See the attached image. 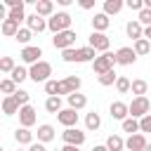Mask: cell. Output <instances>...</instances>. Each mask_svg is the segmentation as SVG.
Returning <instances> with one entry per match:
<instances>
[{
  "mask_svg": "<svg viewBox=\"0 0 151 151\" xmlns=\"http://www.w3.org/2000/svg\"><path fill=\"white\" fill-rule=\"evenodd\" d=\"M19 123H21V127H31V125H35V109H33L31 104L21 106V111H19Z\"/></svg>",
  "mask_w": 151,
  "mask_h": 151,
  "instance_id": "obj_12",
  "label": "cell"
},
{
  "mask_svg": "<svg viewBox=\"0 0 151 151\" xmlns=\"http://www.w3.org/2000/svg\"><path fill=\"white\" fill-rule=\"evenodd\" d=\"M21 111V106H19V101L14 99V97H5L2 99V113L5 116H14V113H19Z\"/></svg>",
  "mask_w": 151,
  "mask_h": 151,
  "instance_id": "obj_20",
  "label": "cell"
},
{
  "mask_svg": "<svg viewBox=\"0 0 151 151\" xmlns=\"http://www.w3.org/2000/svg\"><path fill=\"white\" fill-rule=\"evenodd\" d=\"M61 83L66 85L68 94H73V92H78V90H80V78H78V76H66V78H64Z\"/></svg>",
  "mask_w": 151,
  "mask_h": 151,
  "instance_id": "obj_29",
  "label": "cell"
},
{
  "mask_svg": "<svg viewBox=\"0 0 151 151\" xmlns=\"http://www.w3.org/2000/svg\"><path fill=\"white\" fill-rule=\"evenodd\" d=\"M0 90L5 92V97H12V94H17V83L12 80V78H5V80H0Z\"/></svg>",
  "mask_w": 151,
  "mask_h": 151,
  "instance_id": "obj_30",
  "label": "cell"
},
{
  "mask_svg": "<svg viewBox=\"0 0 151 151\" xmlns=\"http://www.w3.org/2000/svg\"><path fill=\"white\" fill-rule=\"evenodd\" d=\"M19 57H21V61H24V64H31V66H33V64L42 61V59H40V57H42V50H40V47L28 45V47H24V50H21V54H19Z\"/></svg>",
  "mask_w": 151,
  "mask_h": 151,
  "instance_id": "obj_8",
  "label": "cell"
},
{
  "mask_svg": "<svg viewBox=\"0 0 151 151\" xmlns=\"http://www.w3.org/2000/svg\"><path fill=\"white\" fill-rule=\"evenodd\" d=\"M26 78H28V71H26L24 66H17V68L12 71V80H14L17 85H19V83H24Z\"/></svg>",
  "mask_w": 151,
  "mask_h": 151,
  "instance_id": "obj_37",
  "label": "cell"
},
{
  "mask_svg": "<svg viewBox=\"0 0 151 151\" xmlns=\"http://www.w3.org/2000/svg\"><path fill=\"white\" fill-rule=\"evenodd\" d=\"M14 68H17V64H14L12 57H2V59H0V71H2V73H9V76H12Z\"/></svg>",
  "mask_w": 151,
  "mask_h": 151,
  "instance_id": "obj_32",
  "label": "cell"
},
{
  "mask_svg": "<svg viewBox=\"0 0 151 151\" xmlns=\"http://www.w3.org/2000/svg\"><path fill=\"white\" fill-rule=\"evenodd\" d=\"M139 132H151V113L139 120Z\"/></svg>",
  "mask_w": 151,
  "mask_h": 151,
  "instance_id": "obj_43",
  "label": "cell"
},
{
  "mask_svg": "<svg viewBox=\"0 0 151 151\" xmlns=\"http://www.w3.org/2000/svg\"><path fill=\"white\" fill-rule=\"evenodd\" d=\"M113 64H116V54L104 52V54H99V57L92 61V71H94V73H97V78H99V76H104V73L113 71Z\"/></svg>",
  "mask_w": 151,
  "mask_h": 151,
  "instance_id": "obj_3",
  "label": "cell"
},
{
  "mask_svg": "<svg viewBox=\"0 0 151 151\" xmlns=\"http://www.w3.org/2000/svg\"><path fill=\"white\" fill-rule=\"evenodd\" d=\"M66 101H68V109H73V111H80V109H85V106H87V97H85V94H80V92L68 94V97H66Z\"/></svg>",
  "mask_w": 151,
  "mask_h": 151,
  "instance_id": "obj_16",
  "label": "cell"
},
{
  "mask_svg": "<svg viewBox=\"0 0 151 151\" xmlns=\"http://www.w3.org/2000/svg\"><path fill=\"white\" fill-rule=\"evenodd\" d=\"M146 90H149V83H146V80H142V78L132 80V87H130V92H132L134 97H144V94H146Z\"/></svg>",
  "mask_w": 151,
  "mask_h": 151,
  "instance_id": "obj_24",
  "label": "cell"
},
{
  "mask_svg": "<svg viewBox=\"0 0 151 151\" xmlns=\"http://www.w3.org/2000/svg\"><path fill=\"white\" fill-rule=\"evenodd\" d=\"M123 132L137 134V132H139V120H137V118H125V120H123Z\"/></svg>",
  "mask_w": 151,
  "mask_h": 151,
  "instance_id": "obj_31",
  "label": "cell"
},
{
  "mask_svg": "<svg viewBox=\"0 0 151 151\" xmlns=\"http://www.w3.org/2000/svg\"><path fill=\"white\" fill-rule=\"evenodd\" d=\"M106 149H109V151H123V149H125L123 137H120V134H111V137L106 139Z\"/></svg>",
  "mask_w": 151,
  "mask_h": 151,
  "instance_id": "obj_25",
  "label": "cell"
},
{
  "mask_svg": "<svg viewBox=\"0 0 151 151\" xmlns=\"http://www.w3.org/2000/svg\"><path fill=\"white\" fill-rule=\"evenodd\" d=\"M99 125H101L99 113H97V111H90V113L85 116V127H87V130H99Z\"/></svg>",
  "mask_w": 151,
  "mask_h": 151,
  "instance_id": "obj_28",
  "label": "cell"
},
{
  "mask_svg": "<svg viewBox=\"0 0 151 151\" xmlns=\"http://www.w3.org/2000/svg\"><path fill=\"white\" fill-rule=\"evenodd\" d=\"M0 31H2V35L17 38V33H19L21 28H19V24H17V21H12V19H5V21H2V28H0Z\"/></svg>",
  "mask_w": 151,
  "mask_h": 151,
  "instance_id": "obj_22",
  "label": "cell"
},
{
  "mask_svg": "<svg viewBox=\"0 0 151 151\" xmlns=\"http://www.w3.org/2000/svg\"><path fill=\"white\" fill-rule=\"evenodd\" d=\"M35 14L38 17H52L54 14V2L52 0H35Z\"/></svg>",
  "mask_w": 151,
  "mask_h": 151,
  "instance_id": "obj_17",
  "label": "cell"
},
{
  "mask_svg": "<svg viewBox=\"0 0 151 151\" xmlns=\"http://www.w3.org/2000/svg\"><path fill=\"white\" fill-rule=\"evenodd\" d=\"M94 59H97V50H92L90 45L78 50V64H85V61H94Z\"/></svg>",
  "mask_w": 151,
  "mask_h": 151,
  "instance_id": "obj_23",
  "label": "cell"
},
{
  "mask_svg": "<svg viewBox=\"0 0 151 151\" xmlns=\"http://www.w3.org/2000/svg\"><path fill=\"white\" fill-rule=\"evenodd\" d=\"M17 151H21V149H17Z\"/></svg>",
  "mask_w": 151,
  "mask_h": 151,
  "instance_id": "obj_52",
  "label": "cell"
},
{
  "mask_svg": "<svg viewBox=\"0 0 151 151\" xmlns=\"http://www.w3.org/2000/svg\"><path fill=\"white\" fill-rule=\"evenodd\" d=\"M144 7H146V9H151V0H144Z\"/></svg>",
  "mask_w": 151,
  "mask_h": 151,
  "instance_id": "obj_50",
  "label": "cell"
},
{
  "mask_svg": "<svg viewBox=\"0 0 151 151\" xmlns=\"http://www.w3.org/2000/svg\"><path fill=\"white\" fill-rule=\"evenodd\" d=\"M52 139H54V127L47 125V123L40 125V127H38V142H40V144H47V142H52Z\"/></svg>",
  "mask_w": 151,
  "mask_h": 151,
  "instance_id": "obj_21",
  "label": "cell"
},
{
  "mask_svg": "<svg viewBox=\"0 0 151 151\" xmlns=\"http://www.w3.org/2000/svg\"><path fill=\"white\" fill-rule=\"evenodd\" d=\"M137 21H139V24H142L144 28H146V26H151V9H146V7H144V9L139 12V17H137Z\"/></svg>",
  "mask_w": 151,
  "mask_h": 151,
  "instance_id": "obj_40",
  "label": "cell"
},
{
  "mask_svg": "<svg viewBox=\"0 0 151 151\" xmlns=\"http://www.w3.org/2000/svg\"><path fill=\"white\" fill-rule=\"evenodd\" d=\"M134 59H137L134 47H120V50L116 52V64H120V66H132Z\"/></svg>",
  "mask_w": 151,
  "mask_h": 151,
  "instance_id": "obj_9",
  "label": "cell"
},
{
  "mask_svg": "<svg viewBox=\"0 0 151 151\" xmlns=\"http://www.w3.org/2000/svg\"><path fill=\"white\" fill-rule=\"evenodd\" d=\"M109 26H111V19H109L104 12H99V14H94V17H92V28H94L97 33H104Z\"/></svg>",
  "mask_w": 151,
  "mask_h": 151,
  "instance_id": "obj_18",
  "label": "cell"
},
{
  "mask_svg": "<svg viewBox=\"0 0 151 151\" xmlns=\"http://www.w3.org/2000/svg\"><path fill=\"white\" fill-rule=\"evenodd\" d=\"M45 109L50 111V113H61L64 109H61V97H47L45 99Z\"/></svg>",
  "mask_w": 151,
  "mask_h": 151,
  "instance_id": "obj_27",
  "label": "cell"
},
{
  "mask_svg": "<svg viewBox=\"0 0 151 151\" xmlns=\"http://www.w3.org/2000/svg\"><path fill=\"white\" fill-rule=\"evenodd\" d=\"M92 151H109V149H106V144H99V146H94Z\"/></svg>",
  "mask_w": 151,
  "mask_h": 151,
  "instance_id": "obj_49",
  "label": "cell"
},
{
  "mask_svg": "<svg viewBox=\"0 0 151 151\" xmlns=\"http://www.w3.org/2000/svg\"><path fill=\"white\" fill-rule=\"evenodd\" d=\"M61 59L64 61H78V50H73V47L71 50H64L61 52Z\"/></svg>",
  "mask_w": 151,
  "mask_h": 151,
  "instance_id": "obj_42",
  "label": "cell"
},
{
  "mask_svg": "<svg viewBox=\"0 0 151 151\" xmlns=\"http://www.w3.org/2000/svg\"><path fill=\"white\" fill-rule=\"evenodd\" d=\"M61 151H80V146H71V144H64Z\"/></svg>",
  "mask_w": 151,
  "mask_h": 151,
  "instance_id": "obj_47",
  "label": "cell"
},
{
  "mask_svg": "<svg viewBox=\"0 0 151 151\" xmlns=\"http://www.w3.org/2000/svg\"><path fill=\"white\" fill-rule=\"evenodd\" d=\"M17 101H19V106H26L28 104V99H31V94L26 92V90H17V94H12Z\"/></svg>",
  "mask_w": 151,
  "mask_h": 151,
  "instance_id": "obj_41",
  "label": "cell"
},
{
  "mask_svg": "<svg viewBox=\"0 0 151 151\" xmlns=\"http://www.w3.org/2000/svg\"><path fill=\"white\" fill-rule=\"evenodd\" d=\"M123 9V0H106L104 2V14L111 17V14H118Z\"/></svg>",
  "mask_w": 151,
  "mask_h": 151,
  "instance_id": "obj_26",
  "label": "cell"
},
{
  "mask_svg": "<svg viewBox=\"0 0 151 151\" xmlns=\"http://www.w3.org/2000/svg\"><path fill=\"white\" fill-rule=\"evenodd\" d=\"M71 14L68 12H57V14H52L50 19H47V28L57 35V33H61V31H71Z\"/></svg>",
  "mask_w": 151,
  "mask_h": 151,
  "instance_id": "obj_1",
  "label": "cell"
},
{
  "mask_svg": "<svg viewBox=\"0 0 151 151\" xmlns=\"http://www.w3.org/2000/svg\"><path fill=\"white\" fill-rule=\"evenodd\" d=\"M52 45L57 47V50H71L73 45H76V31L71 28V31H61V33H57L54 38H52Z\"/></svg>",
  "mask_w": 151,
  "mask_h": 151,
  "instance_id": "obj_5",
  "label": "cell"
},
{
  "mask_svg": "<svg viewBox=\"0 0 151 151\" xmlns=\"http://www.w3.org/2000/svg\"><path fill=\"white\" fill-rule=\"evenodd\" d=\"M14 139H17L19 146H31L33 144V132L28 127H17L14 130Z\"/></svg>",
  "mask_w": 151,
  "mask_h": 151,
  "instance_id": "obj_15",
  "label": "cell"
},
{
  "mask_svg": "<svg viewBox=\"0 0 151 151\" xmlns=\"http://www.w3.org/2000/svg\"><path fill=\"white\" fill-rule=\"evenodd\" d=\"M26 24H28V28H31L33 33H40V31H45V28H47V21H45L42 17H38L35 12H33V14L26 19Z\"/></svg>",
  "mask_w": 151,
  "mask_h": 151,
  "instance_id": "obj_19",
  "label": "cell"
},
{
  "mask_svg": "<svg viewBox=\"0 0 151 151\" xmlns=\"http://www.w3.org/2000/svg\"><path fill=\"white\" fill-rule=\"evenodd\" d=\"M87 45L92 47V50H97V52H109V45H111V40H109V35L106 33H97V31H92V35H90V40H87Z\"/></svg>",
  "mask_w": 151,
  "mask_h": 151,
  "instance_id": "obj_6",
  "label": "cell"
},
{
  "mask_svg": "<svg viewBox=\"0 0 151 151\" xmlns=\"http://www.w3.org/2000/svg\"><path fill=\"white\" fill-rule=\"evenodd\" d=\"M50 76H52V64L50 61H38L28 68V78L33 83H47Z\"/></svg>",
  "mask_w": 151,
  "mask_h": 151,
  "instance_id": "obj_2",
  "label": "cell"
},
{
  "mask_svg": "<svg viewBox=\"0 0 151 151\" xmlns=\"http://www.w3.org/2000/svg\"><path fill=\"white\" fill-rule=\"evenodd\" d=\"M111 118H116V120H125V118H130V104H125V101H113L111 104Z\"/></svg>",
  "mask_w": 151,
  "mask_h": 151,
  "instance_id": "obj_11",
  "label": "cell"
},
{
  "mask_svg": "<svg viewBox=\"0 0 151 151\" xmlns=\"http://www.w3.org/2000/svg\"><path fill=\"white\" fill-rule=\"evenodd\" d=\"M130 87H132V83H130L125 76H118V80H116V90H118L120 94H127V92H130Z\"/></svg>",
  "mask_w": 151,
  "mask_h": 151,
  "instance_id": "obj_34",
  "label": "cell"
},
{
  "mask_svg": "<svg viewBox=\"0 0 151 151\" xmlns=\"http://www.w3.org/2000/svg\"><path fill=\"white\" fill-rule=\"evenodd\" d=\"M127 7L134 9V12H142L144 9V0H127Z\"/></svg>",
  "mask_w": 151,
  "mask_h": 151,
  "instance_id": "obj_44",
  "label": "cell"
},
{
  "mask_svg": "<svg viewBox=\"0 0 151 151\" xmlns=\"http://www.w3.org/2000/svg\"><path fill=\"white\" fill-rule=\"evenodd\" d=\"M146 146H149V142H146V137H144L142 132L130 134V137L125 139V149H130V151H144Z\"/></svg>",
  "mask_w": 151,
  "mask_h": 151,
  "instance_id": "obj_10",
  "label": "cell"
},
{
  "mask_svg": "<svg viewBox=\"0 0 151 151\" xmlns=\"http://www.w3.org/2000/svg\"><path fill=\"white\" fill-rule=\"evenodd\" d=\"M61 139H64V144L83 146V142H85V132H80L78 127H66V130L61 132Z\"/></svg>",
  "mask_w": 151,
  "mask_h": 151,
  "instance_id": "obj_7",
  "label": "cell"
},
{
  "mask_svg": "<svg viewBox=\"0 0 151 151\" xmlns=\"http://www.w3.org/2000/svg\"><path fill=\"white\" fill-rule=\"evenodd\" d=\"M28 151H47V149H45V144H40V142H33V144L28 146Z\"/></svg>",
  "mask_w": 151,
  "mask_h": 151,
  "instance_id": "obj_45",
  "label": "cell"
},
{
  "mask_svg": "<svg viewBox=\"0 0 151 151\" xmlns=\"http://www.w3.org/2000/svg\"><path fill=\"white\" fill-rule=\"evenodd\" d=\"M7 19H12V21H24V19H28L26 14H24V5L21 7H14V9H9V14H7Z\"/></svg>",
  "mask_w": 151,
  "mask_h": 151,
  "instance_id": "obj_36",
  "label": "cell"
},
{
  "mask_svg": "<svg viewBox=\"0 0 151 151\" xmlns=\"http://www.w3.org/2000/svg\"><path fill=\"white\" fill-rule=\"evenodd\" d=\"M45 92H47L50 97H59V83H57V80H47V83H45Z\"/></svg>",
  "mask_w": 151,
  "mask_h": 151,
  "instance_id": "obj_39",
  "label": "cell"
},
{
  "mask_svg": "<svg viewBox=\"0 0 151 151\" xmlns=\"http://www.w3.org/2000/svg\"><path fill=\"white\" fill-rule=\"evenodd\" d=\"M116 80H118V73H116V71H109V73L99 76V85H104V87H109V85H116Z\"/></svg>",
  "mask_w": 151,
  "mask_h": 151,
  "instance_id": "obj_33",
  "label": "cell"
},
{
  "mask_svg": "<svg viewBox=\"0 0 151 151\" xmlns=\"http://www.w3.org/2000/svg\"><path fill=\"white\" fill-rule=\"evenodd\" d=\"M134 52H137V57H139V54H149V52H151V42H149L146 38L137 40V42H134Z\"/></svg>",
  "mask_w": 151,
  "mask_h": 151,
  "instance_id": "obj_35",
  "label": "cell"
},
{
  "mask_svg": "<svg viewBox=\"0 0 151 151\" xmlns=\"http://www.w3.org/2000/svg\"><path fill=\"white\" fill-rule=\"evenodd\" d=\"M80 7L83 9H92L94 7V0H80Z\"/></svg>",
  "mask_w": 151,
  "mask_h": 151,
  "instance_id": "obj_46",
  "label": "cell"
},
{
  "mask_svg": "<svg viewBox=\"0 0 151 151\" xmlns=\"http://www.w3.org/2000/svg\"><path fill=\"white\" fill-rule=\"evenodd\" d=\"M149 111H151V101L146 99V97H134L132 99V104H130V118H144V116H149Z\"/></svg>",
  "mask_w": 151,
  "mask_h": 151,
  "instance_id": "obj_4",
  "label": "cell"
},
{
  "mask_svg": "<svg viewBox=\"0 0 151 151\" xmlns=\"http://www.w3.org/2000/svg\"><path fill=\"white\" fill-rule=\"evenodd\" d=\"M144 151H151V144H149V146H146V149H144Z\"/></svg>",
  "mask_w": 151,
  "mask_h": 151,
  "instance_id": "obj_51",
  "label": "cell"
},
{
  "mask_svg": "<svg viewBox=\"0 0 151 151\" xmlns=\"http://www.w3.org/2000/svg\"><path fill=\"white\" fill-rule=\"evenodd\" d=\"M31 38H33V31H31V28H21V31L17 33V40H19L21 45H26V47H28V40H31Z\"/></svg>",
  "mask_w": 151,
  "mask_h": 151,
  "instance_id": "obj_38",
  "label": "cell"
},
{
  "mask_svg": "<svg viewBox=\"0 0 151 151\" xmlns=\"http://www.w3.org/2000/svg\"><path fill=\"white\" fill-rule=\"evenodd\" d=\"M57 120H59L64 127H76V123H78V113H76L73 109H64L61 113H57Z\"/></svg>",
  "mask_w": 151,
  "mask_h": 151,
  "instance_id": "obj_14",
  "label": "cell"
},
{
  "mask_svg": "<svg viewBox=\"0 0 151 151\" xmlns=\"http://www.w3.org/2000/svg\"><path fill=\"white\" fill-rule=\"evenodd\" d=\"M144 38H146V40H151V26H146V28H144Z\"/></svg>",
  "mask_w": 151,
  "mask_h": 151,
  "instance_id": "obj_48",
  "label": "cell"
},
{
  "mask_svg": "<svg viewBox=\"0 0 151 151\" xmlns=\"http://www.w3.org/2000/svg\"><path fill=\"white\" fill-rule=\"evenodd\" d=\"M125 33H127V38H132V40L137 42V40H142V38H144V26H142L137 19H132V21H127Z\"/></svg>",
  "mask_w": 151,
  "mask_h": 151,
  "instance_id": "obj_13",
  "label": "cell"
}]
</instances>
